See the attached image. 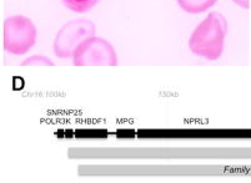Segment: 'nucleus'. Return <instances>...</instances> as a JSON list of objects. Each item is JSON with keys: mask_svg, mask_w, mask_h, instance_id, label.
<instances>
[{"mask_svg": "<svg viewBox=\"0 0 251 183\" xmlns=\"http://www.w3.org/2000/svg\"><path fill=\"white\" fill-rule=\"evenodd\" d=\"M227 35V22L223 14L211 13L194 29L189 39V49L204 60L215 61L223 55Z\"/></svg>", "mask_w": 251, "mask_h": 183, "instance_id": "obj_1", "label": "nucleus"}, {"mask_svg": "<svg viewBox=\"0 0 251 183\" xmlns=\"http://www.w3.org/2000/svg\"><path fill=\"white\" fill-rule=\"evenodd\" d=\"M95 35L94 23L88 19H74L61 26L54 40V54L59 59L73 58L75 50L86 39Z\"/></svg>", "mask_w": 251, "mask_h": 183, "instance_id": "obj_3", "label": "nucleus"}, {"mask_svg": "<svg viewBox=\"0 0 251 183\" xmlns=\"http://www.w3.org/2000/svg\"><path fill=\"white\" fill-rule=\"evenodd\" d=\"M75 66H115L118 55L113 45L99 36H91L81 43L73 55Z\"/></svg>", "mask_w": 251, "mask_h": 183, "instance_id": "obj_4", "label": "nucleus"}, {"mask_svg": "<svg viewBox=\"0 0 251 183\" xmlns=\"http://www.w3.org/2000/svg\"><path fill=\"white\" fill-rule=\"evenodd\" d=\"M38 30L30 18L13 15L3 24V47L13 55L26 54L35 45Z\"/></svg>", "mask_w": 251, "mask_h": 183, "instance_id": "obj_2", "label": "nucleus"}, {"mask_svg": "<svg viewBox=\"0 0 251 183\" xmlns=\"http://www.w3.org/2000/svg\"><path fill=\"white\" fill-rule=\"evenodd\" d=\"M177 5L189 14H201L213 8L218 0H176Z\"/></svg>", "mask_w": 251, "mask_h": 183, "instance_id": "obj_5", "label": "nucleus"}, {"mask_svg": "<svg viewBox=\"0 0 251 183\" xmlns=\"http://www.w3.org/2000/svg\"><path fill=\"white\" fill-rule=\"evenodd\" d=\"M232 1L243 9H249L250 6V0H232Z\"/></svg>", "mask_w": 251, "mask_h": 183, "instance_id": "obj_8", "label": "nucleus"}, {"mask_svg": "<svg viewBox=\"0 0 251 183\" xmlns=\"http://www.w3.org/2000/svg\"><path fill=\"white\" fill-rule=\"evenodd\" d=\"M22 66H54V63L44 55H33L30 58L25 59Z\"/></svg>", "mask_w": 251, "mask_h": 183, "instance_id": "obj_7", "label": "nucleus"}, {"mask_svg": "<svg viewBox=\"0 0 251 183\" xmlns=\"http://www.w3.org/2000/svg\"><path fill=\"white\" fill-rule=\"evenodd\" d=\"M64 6L73 13H86L100 3V0H61Z\"/></svg>", "mask_w": 251, "mask_h": 183, "instance_id": "obj_6", "label": "nucleus"}]
</instances>
